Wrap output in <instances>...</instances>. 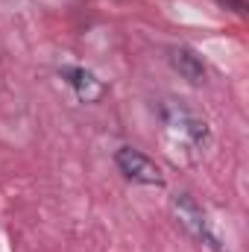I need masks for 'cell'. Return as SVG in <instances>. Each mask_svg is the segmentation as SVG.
Segmentation results:
<instances>
[{
  "label": "cell",
  "instance_id": "cell-5",
  "mask_svg": "<svg viewBox=\"0 0 249 252\" xmlns=\"http://www.w3.org/2000/svg\"><path fill=\"white\" fill-rule=\"evenodd\" d=\"M170 64H173V70L187 79L190 85H202L205 82V64L202 59L193 53V50H187V47H173L170 50Z\"/></svg>",
  "mask_w": 249,
  "mask_h": 252
},
{
  "label": "cell",
  "instance_id": "cell-3",
  "mask_svg": "<svg viewBox=\"0 0 249 252\" xmlns=\"http://www.w3.org/2000/svg\"><path fill=\"white\" fill-rule=\"evenodd\" d=\"M115 164L121 167V173L126 179H132L138 185H164L161 167L153 158H147L141 150H135V147H121L115 153Z\"/></svg>",
  "mask_w": 249,
  "mask_h": 252
},
{
  "label": "cell",
  "instance_id": "cell-4",
  "mask_svg": "<svg viewBox=\"0 0 249 252\" xmlns=\"http://www.w3.org/2000/svg\"><path fill=\"white\" fill-rule=\"evenodd\" d=\"M62 79L76 91V97L82 103H100L103 94H106V85L85 67H70L67 64V67H62Z\"/></svg>",
  "mask_w": 249,
  "mask_h": 252
},
{
  "label": "cell",
  "instance_id": "cell-2",
  "mask_svg": "<svg viewBox=\"0 0 249 252\" xmlns=\"http://www.w3.org/2000/svg\"><path fill=\"white\" fill-rule=\"evenodd\" d=\"M161 121L170 126L173 132H179L187 144H193V147H208V141H211L208 124L199 115H193L190 109H185L182 103H164L161 106Z\"/></svg>",
  "mask_w": 249,
  "mask_h": 252
},
{
  "label": "cell",
  "instance_id": "cell-1",
  "mask_svg": "<svg viewBox=\"0 0 249 252\" xmlns=\"http://www.w3.org/2000/svg\"><path fill=\"white\" fill-rule=\"evenodd\" d=\"M170 208H173V217L182 223V229L190 232V238H193L196 244H202L205 250H211V252H226L223 241L217 238V232L211 229L205 211L193 202V196H187V193H173V196H170Z\"/></svg>",
  "mask_w": 249,
  "mask_h": 252
},
{
  "label": "cell",
  "instance_id": "cell-6",
  "mask_svg": "<svg viewBox=\"0 0 249 252\" xmlns=\"http://www.w3.org/2000/svg\"><path fill=\"white\" fill-rule=\"evenodd\" d=\"M220 3H232V6H235V12H241V15L247 12V9H244V0H220Z\"/></svg>",
  "mask_w": 249,
  "mask_h": 252
}]
</instances>
